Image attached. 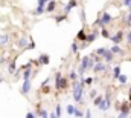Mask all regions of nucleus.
I'll return each instance as SVG.
<instances>
[{"label":"nucleus","mask_w":131,"mask_h":118,"mask_svg":"<svg viewBox=\"0 0 131 118\" xmlns=\"http://www.w3.org/2000/svg\"><path fill=\"white\" fill-rule=\"evenodd\" d=\"M72 94H73V100L76 103H79L82 100V95H84V83L78 81V80H73V83H72Z\"/></svg>","instance_id":"obj_1"},{"label":"nucleus","mask_w":131,"mask_h":118,"mask_svg":"<svg viewBox=\"0 0 131 118\" xmlns=\"http://www.w3.org/2000/svg\"><path fill=\"white\" fill-rule=\"evenodd\" d=\"M93 64H95V60L92 58V57H84V58H81V68H82L84 71L93 68Z\"/></svg>","instance_id":"obj_2"},{"label":"nucleus","mask_w":131,"mask_h":118,"mask_svg":"<svg viewBox=\"0 0 131 118\" xmlns=\"http://www.w3.org/2000/svg\"><path fill=\"white\" fill-rule=\"evenodd\" d=\"M125 38V34H124V31H117L114 35H110V40L113 41V43H116V45H121V41Z\"/></svg>","instance_id":"obj_3"},{"label":"nucleus","mask_w":131,"mask_h":118,"mask_svg":"<svg viewBox=\"0 0 131 118\" xmlns=\"http://www.w3.org/2000/svg\"><path fill=\"white\" fill-rule=\"evenodd\" d=\"M67 86H69V80L64 77H61L58 81H55V89H58V90H64V89H67Z\"/></svg>","instance_id":"obj_4"},{"label":"nucleus","mask_w":131,"mask_h":118,"mask_svg":"<svg viewBox=\"0 0 131 118\" xmlns=\"http://www.w3.org/2000/svg\"><path fill=\"white\" fill-rule=\"evenodd\" d=\"M99 19H101V23H102V26H107V25H110V23H111V20H113V17H111L108 12H102Z\"/></svg>","instance_id":"obj_5"},{"label":"nucleus","mask_w":131,"mask_h":118,"mask_svg":"<svg viewBox=\"0 0 131 118\" xmlns=\"http://www.w3.org/2000/svg\"><path fill=\"white\" fill-rule=\"evenodd\" d=\"M29 90H31V78H29V80H23V86L20 89V92H21L23 95H28Z\"/></svg>","instance_id":"obj_6"},{"label":"nucleus","mask_w":131,"mask_h":118,"mask_svg":"<svg viewBox=\"0 0 131 118\" xmlns=\"http://www.w3.org/2000/svg\"><path fill=\"white\" fill-rule=\"evenodd\" d=\"M102 60H105L107 63H111V61L114 60V54H113V52L107 48V49H105V52L102 54Z\"/></svg>","instance_id":"obj_7"},{"label":"nucleus","mask_w":131,"mask_h":118,"mask_svg":"<svg viewBox=\"0 0 131 118\" xmlns=\"http://www.w3.org/2000/svg\"><path fill=\"white\" fill-rule=\"evenodd\" d=\"M98 35H99V31L95 28V29H93V32L87 34V38H85V41H87V43H93V41L98 38Z\"/></svg>","instance_id":"obj_8"},{"label":"nucleus","mask_w":131,"mask_h":118,"mask_svg":"<svg viewBox=\"0 0 131 118\" xmlns=\"http://www.w3.org/2000/svg\"><path fill=\"white\" fill-rule=\"evenodd\" d=\"M76 5H78V2H76V0H69V3L66 5L64 9H63V11H64V14H70V11H72Z\"/></svg>","instance_id":"obj_9"},{"label":"nucleus","mask_w":131,"mask_h":118,"mask_svg":"<svg viewBox=\"0 0 131 118\" xmlns=\"http://www.w3.org/2000/svg\"><path fill=\"white\" fill-rule=\"evenodd\" d=\"M93 71L95 72H104V71H107V64L102 61H96V64H93Z\"/></svg>","instance_id":"obj_10"},{"label":"nucleus","mask_w":131,"mask_h":118,"mask_svg":"<svg viewBox=\"0 0 131 118\" xmlns=\"http://www.w3.org/2000/svg\"><path fill=\"white\" fill-rule=\"evenodd\" d=\"M55 9H57V2L55 0H50V2L46 3V11L47 12H53Z\"/></svg>","instance_id":"obj_11"},{"label":"nucleus","mask_w":131,"mask_h":118,"mask_svg":"<svg viewBox=\"0 0 131 118\" xmlns=\"http://www.w3.org/2000/svg\"><path fill=\"white\" fill-rule=\"evenodd\" d=\"M49 61H50V57H49L47 54H41V55L38 57V63H40V64H49Z\"/></svg>","instance_id":"obj_12"},{"label":"nucleus","mask_w":131,"mask_h":118,"mask_svg":"<svg viewBox=\"0 0 131 118\" xmlns=\"http://www.w3.org/2000/svg\"><path fill=\"white\" fill-rule=\"evenodd\" d=\"M85 38H87L85 31H84V29H79V31H78V34H76V40H79V41H85Z\"/></svg>","instance_id":"obj_13"},{"label":"nucleus","mask_w":131,"mask_h":118,"mask_svg":"<svg viewBox=\"0 0 131 118\" xmlns=\"http://www.w3.org/2000/svg\"><path fill=\"white\" fill-rule=\"evenodd\" d=\"M43 12H46V6L44 5H38L35 8V11H34V15H41Z\"/></svg>","instance_id":"obj_14"},{"label":"nucleus","mask_w":131,"mask_h":118,"mask_svg":"<svg viewBox=\"0 0 131 118\" xmlns=\"http://www.w3.org/2000/svg\"><path fill=\"white\" fill-rule=\"evenodd\" d=\"M110 51H111L113 54H121V55L124 54V51L121 49V46H119V45H116V43H113V46L110 48Z\"/></svg>","instance_id":"obj_15"},{"label":"nucleus","mask_w":131,"mask_h":118,"mask_svg":"<svg viewBox=\"0 0 131 118\" xmlns=\"http://www.w3.org/2000/svg\"><path fill=\"white\" fill-rule=\"evenodd\" d=\"M99 111H102V112H105V111H107V109H108V107H110V103H108V101H105V100H102V101H101V103H99Z\"/></svg>","instance_id":"obj_16"},{"label":"nucleus","mask_w":131,"mask_h":118,"mask_svg":"<svg viewBox=\"0 0 131 118\" xmlns=\"http://www.w3.org/2000/svg\"><path fill=\"white\" fill-rule=\"evenodd\" d=\"M28 41H29V37L23 35V37L20 38V41H18V46H20V48H26V46H28Z\"/></svg>","instance_id":"obj_17"},{"label":"nucleus","mask_w":131,"mask_h":118,"mask_svg":"<svg viewBox=\"0 0 131 118\" xmlns=\"http://www.w3.org/2000/svg\"><path fill=\"white\" fill-rule=\"evenodd\" d=\"M31 77H32V71H31V68H26L23 72V80H29Z\"/></svg>","instance_id":"obj_18"},{"label":"nucleus","mask_w":131,"mask_h":118,"mask_svg":"<svg viewBox=\"0 0 131 118\" xmlns=\"http://www.w3.org/2000/svg\"><path fill=\"white\" fill-rule=\"evenodd\" d=\"M8 71H9V74H15V60H12V61L9 63Z\"/></svg>","instance_id":"obj_19"},{"label":"nucleus","mask_w":131,"mask_h":118,"mask_svg":"<svg viewBox=\"0 0 131 118\" xmlns=\"http://www.w3.org/2000/svg\"><path fill=\"white\" fill-rule=\"evenodd\" d=\"M117 80H119V83H121V85H127L128 77H127V75H124V74H121V75L117 77Z\"/></svg>","instance_id":"obj_20"},{"label":"nucleus","mask_w":131,"mask_h":118,"mask_svg":"<svg viewBox=\"0 0 131 118\" xmlns=\"http://www.w3.org/2000/svg\"><path fill=\"white\" fill-rule=\"evenodd\" d=\"M101 35H102L104 38H108V40H110V32H108V29H107L105 26H102V31H101Z\"/></svg>","instance_id":"obj_21"},{"label":"nucleus","mask_w":131,"mask_h":118,"mask_svg":"<svg viewBox=\"0 0 131 118\" xmlns=\"http://www.w3.org/2000/svg\"><path fill=\"white\" fill-rule=\"evenodd\" d=\"M78 49H79L78 43H76V41H73V43H72V46H70V52H72V54H76V52H78Z\"/></svg>","instance_id":"obj_22"},{"label":"nucleus","mask_w":131,"mask_h":118,"mask_svg":"<svg viewBox=\"0 0 131 118\" xmlns=\"http://www.w3.org/2000/svg\"><path fill=\"white\" fill-rule=\"evenodd\" d=\"M37 115H38V117H49V112H47V111H44V109H38V111H37Z\"/></svg>","instance_id":"obj_23"},{"label":"nucleus","mask_w":131,"mask_h":118,"mask_svg":"<svg viewBox=\"0 0 131 118\" xmlns=\"http://www.w3.org/2000/svg\"><path fill=\"white\" fill-rule=\"evenodd\" d=\"M119 75H121V66H116V68L113 69V77L117 80V77H119Z\"/></svg>","instance_id":"obj_24"},{"label":"nucleus","mask_w":131,"mask_h":118,"mask_svg":"<svg viewBox=\"0 0 131 118\" xmlns=\"http://www.w3.org/2000/svg\"><path fill=\"white\" fill-rule=\"evenodd\" d=\"M75 111H76V106H72V104L67 106V115H73Z\"/></svg>","instance_id":"obj_25"},{"label":"nucleus","mask_w":131,"mask_h":118,"mask_svg":"<svg viewBox=\"0 0 131 118\" xmlns=\"http://www.w3.org/2000/svg\"><path fill=\"white\" fill-rule=\"evenodd\" d=\"M8 41H9V37H8L6 34H3V35H0V43H2V45H6Z\"/></svg>","instance_id":"obj_26"},{"label":"nucleus","mask_w":131,"mask_h":118,"mask_svg":"<svg viewBox=\"0 0 131 118\" xmlns=\"http://www.w3.org/2000/svg\"><path fill=\"white\" fill-rule=\"evenodd\" d=\"M41 92L43 94H49L50 92V86L49 85H41Z\"/></svg>","instance_id":"obj_27"},{"label":"nucleus","mask_w":131,"mask_h":118,"mask_svg":"<svg viewBox=\"0 0 131 118\" xmlns=\"http://www.w3.org/2000/svg\"><path fill=\"white\" fill-rule=\"evenodd\" d=\"M104 100V97H101V95H96L95 98H93V103H95V106H99V103Z\"/></svg>","instance_id":"obj_28"},{"label":"nucleus","mask_w":131,"mask_h":118,"mask_svg":"<svg viewBox=\"0 0 131 118\" xmlns=\"http://www.w3.org/2000/svg\"><path fill=\"white\" fill-rule=\"evenodd\" d=\"M69 78L73 81V80H78V72H75V71H72L70 74H69Z\"/></svg>","instance_id":"obj_29"},{"label":"nucleus","mask_w":131,"mask_h":118,"mask_svg":"<svg viewBox=\"0 0 131 118\" xmlns=\"http://www.w3.org/2000/svg\"><path fill=\"white\" fill-rule=\"evenodd\" d=\"M66 19H67V14H63V15H58L55 20H57V23H61V22H64Z\"/></svg>","instance_id":"obj_30"},{"label":"nucleus","mask_w":131,"mask_h":118,"mask_svg":"<svg viewBox=\"0 0 131 118\" xmlns=\"http://www.w3.org/2000/svg\"><path fill=\"white\" fill-rule=\"evenodd\" d=\"M73 117H84V112H82V111H79V109L76 107V111H75V114H73Z\"/></svg>","instance_id":"obj_31"},{"label":"nucleus","mask_w":131,"mask_h":118,"mask_svg":"<svg viewBox=\"0 0 131 118\" xmlns=\"http://www.w3.org/2000/svg\"><path fill=\"white\" fill-rule=\"evenodd\" d=\"M125 25H128V26H131V12H128V15L125 17Z\"/></svg>","instance_id":"obj_32"},{"label":"nucleus","mask_w":131,"mask_h":118,"mask_svg":"<svg viewBox=\"0 0 131 118\" xmlns=\"http://www.w3.org/2000/svg\"><path fill=\"white\" fill-rule=\"evenodd\" d=\"M29 40H31V38H29ZM26 49H35V43H34L32 40H31V41L28 43V46H26Z\"/></svg>","instance_id":"obj_33"},{"label":"nucleus","mask_w":131,"mask_h":118,"mask_svg":"<svg viewBox=\"0 0 131 118\" xmlns=\"http://www.w3.org/2000/svg\"><path fill=\"white\" fill-rule=\"evenodd\" d=\"M127 43L131 46V29L128 31V34H127Z\"/></svg>","instance_id":"obj_34"},{"label":"nucleus","mask_w":131,"mask_h":118,"mask_svg":"<svg viewBox=\"0 0 131 118\" xmlns=\"http://www.w3.org/2000/svg\"><path fill=\"white\" fill-rule=\"evenodd\" d=\"M96 95H98V92H96V89H92V90H90V98H95Z\"/></svg>","instance_id":"obj_35"},{"label":"nucleus","mask_w":131,"mask_h":118,"mask_svg":"<svg viewBox=\"0 0 131 118\" xmlns=\"http://www.w3.org/2000/svg\"><path fill=\"white\" fill-rule=\"evenodd\" d=\"M55 114H57V117H61V114H63V112H61V106H60V104L57 106V112H55Z\"/></svg>","instance_id":"obj_36"},{"label":"nucleus","mask_w":131,"mask_h":118,"mask_svg":"<svg viewBox=\"0 0 131 118\" xmlns=\"http://www.w3.org/2000/svg\"><path fill=\"white\" fill-rule=\"evenodd\" d=\"M122 5L128 8V6H130V5H131V0H122Z\"/></svg>","instance_id":"obj_37"},{"label":"nucleus","mask_w":131,"mask_h":118,"mask_svg":"<svg viewBox=\"0 0 131 118\" xmlns=\"http://www.w3.org/2000/svg\"><path fill=\"white\" fill-rule=\"evenodd\" d=\"M84 72H85V71L79 66V69H78V75H79V77H82V75H84Z\"/></svg>","instance_id":"obj_38"},{"label":"nucleus","mask_w":131,"mask_h":118,"mask_svg":"<svg viewBox=\"0 0 131 118\" xmlns=\"http://www.w3.org/2000/svg\"><path fill=\"white\" fill-rule=\"evenodd\" d=\"M84 83H85V85H92V83H93V78H85Z\"/></svg>","instance_id":"obj_39"},{"label":"nucleus","mask_w":131,"mask_h":118,"mask_svg":"<svg viewBox=\"0 0 131 118\" xmlns=\"http://www.w3.org/2000/svg\"><path fill=\"white\" fill-rule=\"evenodd\" d=\"M35 115H37V114H34V112H28V114H26V117L28 118H34Z\"/></svg>","instance_id":"obj_40"},{"label":"nucleus","mask_w":131,"mask_h":118,"mask_svg":"<svg viewBox=\"0 0 131 118\" xmlns=\"http://www.w3.org/2000/svg\"><path fill=\"white\" fill-rule=\"evenodd\" d=\"M81 20H82V22H85V12H84V11L81 12Z\"/></svg>","instance_id":"obj_41"},{"label":"nucleus","mask_w":131,"mask_h":118,"mask_svg":"<svg viewBox=\"0 0 131 118\" xmlns=\"http://www.w3.org/2000/svg\"><path fill=\"white\" fill-rule=\"evenodd\" d=\"M92 115H93V114H92V111H90V109H89V111H87V112H85V117H92Z\"/></svg>","instance_id":"obj_42"},{"label":"nucleus","mask_w":131,"mask_h":118,"mask_svg":"<svg viewBox=\"0 0 131 118\" xmlns=\"http://www.w3.org/2000/svg\"><path fill=\"white\" fill-rule=\"evenodd\" d=\"M128 12H131V5L128 6Z\"/></svg>","instance_id":"obj_43"},{"label":"nucleus","mask_w":131,"mask_h":118,"mask_svg":"<svg viewBox=\"0 0 131 118\" xmlns=\"http://www.w3.org/2000/svg\"><path fill=\"white\" fill-rule=\"evenodd\" d=\"M2 81H3V78H2V75H0V83H2Z\"/></svg>","instance_id":"obj_44"},{"label":"nucleus","mask_w":131,"mask_h":118,"mask_svg":"<svg viewBox=\"0 0 131 118\" xmlns=\"http://www.w3.org/2000/svg\"><path fill=\"white\" fill-rule=\"evenodd\" d=\"M130 100H131V88H130Z\"/></svg>","instance_id":"obj_45"}]
</instances>
